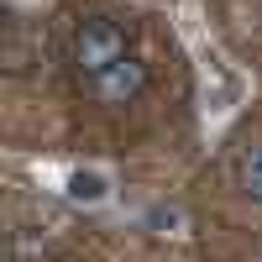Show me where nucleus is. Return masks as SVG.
<instances>
[{
  "label": "nucleus",
  "instance_id": "nucleus-1",
  "mask_svg": "<svg viewBox=\"0 0 262 262\" xmlns=\"http://www.w3.org/2000/svg\"><path fill=\"white\" fill-rule=\"evenodd\" d=\"M131 53H137V42H131V27L121 16H84V21H74V32H69L74 79H90V74L111 69V63H121Z\"/></svg>",
  "mask_w": 262,
  "mask_h": 262
},
{
  "label": "nucleus",
  "instance_id": "nucleus-2",
  "mask_svg": "<svg viewBox=\"0 0 262 262\" xmlns=\"http://www.w3.org/2000/svg\"><path fill=\"white\" fill-rule=\"evenodd\" d=\"M147 84H152L147 58L131 53V58L111 63V69L79 79V90H84V100H90V105H100V111H126V105H137V100L147 95Z\"/></svg>",
  "mask_w": 262,
  "mask_h": 262
},
{
  "label": "nucleus",
  "instance_id": "nucleus-3",
  "mask_svg": "<svg viewBox=\"0 0 262 262\" xmlns=\"http://www.w3.org/2000/svg\"><path fill=\"white\" fill-rule=\"evenodd\" d=\"M231 184L242 200L262 205V131H252V137H242V147L231 152Z\"/></svg>",
  "mask_w": 262,
  "mask_h": 262
},
{
  "label": "nucleus",
  "instance_id": "nucleus-4",
  "mask_svg": "<svg viewBox=\"0 0 262 262\" xmlns=\"http://www.w3.org/2000/svg\"><path fill=\"white\" fill-rule=\"evenodd\" d=\"M69 200L74 205H105L111 200V179L95 173V168H74L69 173Z\"/></svg>",
  "mask_w": 262,
  "mask_h": 262
},
{
  "label": "nucleus",
  "instance_id": "nucleus-5",
  "mask_svg": "<svg viewBox=\"0 0 262 262\" xmlns=\"http://www.w3.org/2000/svg\"><path fill=\"white\" fill-rule=\"evenodd\" d=\"M257 32H262V11H257Z\"/></svg>",
  "mask_w": 262,
  "mask_h": 262
}]
</instances>
